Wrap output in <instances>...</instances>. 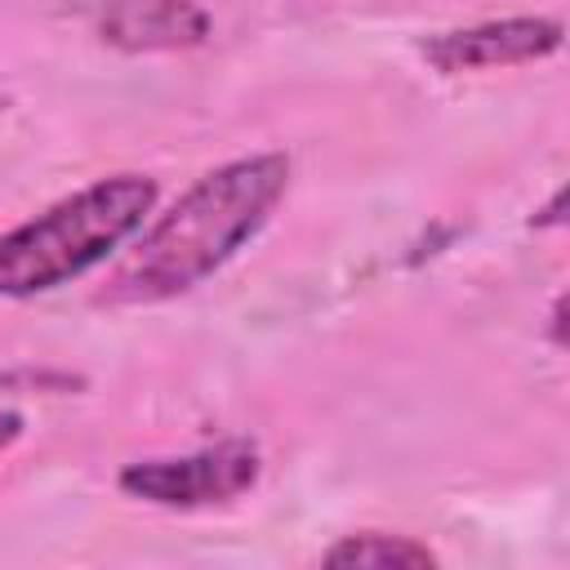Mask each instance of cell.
Segmentation results:
<instances>
[{
	"mask_svg": "<svg viewBox=\"0 0 570 570\" xmlns=\"http://www.w3.org/2000/svg\"><path fill=\"white\" fill-rule=\"evenodd\" d=\"M156 196V178L111 174L0 232V298H36L94 272L138 236Z\"/></svg>",
	"mask_w": 570,
	"mask_h": 570,
	"instance_id": "7a4b0ae2",
	"label": "cell"
},
{
	"mask_svg": "<svg viewBox=\"0 0 570 570\" xmlns=\"http://www.w3.org/2000/svg\"><path fill=\"white\" fill-rule=\"evenodd\" d=\"M321 561L334 570H428L436 566V552L410 534L361 530V534H343L338 543H330Z\"/></svg>",
	"mask_w": 570,
	"mask_h": 570,
	"instance_id": "8992f818",
	"label": "cell"
},
{
	"mask_svg": "<svg viewBox=\"0 0 570 570\" xmlns=\"http://www.w3.org/2000/svg\"><path fill=\"white\" fill-rule=\"evenodd\" d=\"M22 436V414L18 410H0V454H9Z\"/></svg>",
	"mask_w": 570,
	"mask_h": 570,
	"instance_id": "52a82bcc",
	"label": "cell"
},
{
	"mask_svg": "<svg viewBox=\"0 0 570 570\" xmlns=\"http://www.w3.org/2000/svg\"><path fill=\"white\" fill-rule=\"evenodd\" d=\"M289 174L294 165L285 151L236 156L200 174L165 214L138 227L129 254L98 289V303L147 307L205 285L272 223L289 191Z\"/></svg>",
	"mask_w": 570,
	"mask_h": 570,
	"instance_id": "6da1fadb",
	"label": "cell"
},
{
	"mask_svg": "<svg viewBox=\"0 0 570 570\" xmlns=\"http://www.w3.org/2000/svg\"><path fill=\"white\" fill-rule=\"evenodd\" d=\"M548 334H552V343H557V347H566V298H561V294L552 298V316H548Z\"/></svg>",
	"mask_w": 570,
	"mask_h": 570,
	"instance_id": "ba28073f",
	"label": "cell"
},
{
	"mask_svg": "<svg viewBox=\"0 0 570 570\" xmlns=\"http://www.w3.org/2000/svg\"><path fill=\"white\" fill-rule=\"evenodd\" d=\"M263 476V450L249 436H227L214 445H200L191 454H165V459H138L125 463L116 485L151 508L169 512H196L218 508L240 494H249Z\"/></svg>",
	"mask_w": 570,
	"mask_h": 570,
	"instance_id": "3957f363",
	"label": "cell"
},
{
	"mask_svg": "<svg viewBox=\"0 0 570 570\" xmlns=\"http://www.w3.org/2000/svg\"><path fill=\"white\" fill-rule=\"evenodd\" d=\"M557 209H561V191H557V196H552V200L539 209V218H534V223H539V227H552V223H561V214H557Z\"/></svg>",
	"mask_w": 570,
	"mask_h": 570,
	"instance_id": "9c48e42d",
	"label": "cell"
},
{
	"mask_svg": "<svg viewBox=\"0 0 570 570\" xmlns=\"http://www.w3.org/2000/svg\"><path fill=\"white\" fill-rule=\"evenodd\" d=\"M94 31L125 53H169L205 45L214 18L196 0H98Z\"/></svg>",
	"mask_w": 570,
	"mask_h": 570,
	"instance_id": "5b68a950",
	"label": "cell"
},
{
	"mask_svg": "<svg viewBox=\"0 0 570 570\" xmlns=\"http://www.w3.org/2000/svg\"><path fill=\"white\" fill-rule=\"evenodd\" d=\"M561 40H566L561 18L521 13V18H494V22H476V27L436 31V36H428L419 45V53L441 76H463V71L543 62V58H552L561 49Z\"/></svg>",
	"mask_w": 570,
	"mask_h": 570,
	"instance_id": "277c9868",
	"label": "cell"
}]
</instances>
